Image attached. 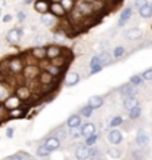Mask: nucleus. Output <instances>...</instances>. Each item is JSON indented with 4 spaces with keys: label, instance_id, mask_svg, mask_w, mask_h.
<instances>
[{
    "label": "nucleus",
    "instance_id": "nucleus-1",
    "mask_svg": "<svg viewBox=\"0 0 152 160\" xmlns=\"http://www.w3.org/2000/svg\"><path fill=\"white\" fill-rule=\"evenodd\" d=\"M7 68H9V71L13 73V74H19L24 70V64H22V61H21V58H11V59L7 61Z\"/></svg>",
    "mask_w": 152,
    "mask_h": 160
},
{
    "label": "nucleus",
    "instance_id": "nucleus-2",
    "mask_svg": "<svg viewBox=\"0 0 152 160\" xmlns=\"http://www.w3.org/2000/svg\"><path fill=\"white\" fill-rule=\"evenodd\" d=\"M21 99L17 97V95H12V97H7L5 99V104H3V107H5L7 111H11V110H15V108H19L21 107Z\"/></svg>",
    "mask_w": 152,
    "mask_h": 160
},
{
    "label": "nucleus",
    "instance_id": "nucleus-3",
    "mask_svg": "<svg viewBox=\"0 0 152 160\" xmlns=\"http://www.w3.org/2000/svg\"><path fill=\"white\" fill-rule=\"evenodd\" d=\"M21 36H22V30L19 28H12L7 36H6V40H7V43H11V45H18L19 43V40H21Z\"/></svg>",
    "mask_w": 152,
    "mask_h": 160
},
{
    "label": "nucleus",
    "instance_id": "nucleus-4",
    "mask_svg": "<svg viewBox=\"0 0 152 160\" xmlns=\"http://www.w3.org/2000/svg\"><path fill=\"white\" fill-rule=\"evenodd\" d=\"M62 55V49L59 45H49L46 48V58L47 59H53L56 57H61Z\"/></svg>",
    "mask_w": 152,
    "mask_h": 160
},
{
    "label": "nucleus",
    "instance_id": "nucleus-5",
    "mask_svg": "<svg viewBox=\"0 0 152 160\" xmlns=\"http://www.w3.org/2000/svg\"><path fill=\"white\" fill-rule=\"evenodd\" d=\"M21 101H28L30 98H31V95H33V92H31V89H30L28 86H19V88H17V93H15Z\"/></svg>",
    "mask_w": 152,
    "mask_h": 160
},
{
    "label": "nucleus",
    "instance_id": "nucleus-6",
    "mask_svg": "<svg viewBox=\"0 0 152 160\" xmlns=\"http://www.w3.org/2000/svg\"><path fill=\"white\" fill-rule=\"evenodd\" d=\"M77 9H78V12L83 15V17H90L92 13L95 12V9H93V6H92V3H86V2H80L78 5H77Z\"/></svg>",
    "mask_w": 152,
    "mask_h": 160
},
{
    "label": "nucleus",
    "instance_id": "nucleus-7",
    "mask_svg": "<svg viewBox=\"0 0 152 160\" xmlns=\"http://www.w3.org/2000/svg\"><path fill=\"white\" fill-rule=\"evenodd\" d=\"M49 12H50L53 17H56V18H61L64 17L67 12H65V9L62 8L61 3H52L50 6H49Z\"/></svg>",
    "mask_w": 152,
    "mask_h": 160
},
{
    "label": "nucleus",
    "instance_id": "nucleus-8",
    "mask_svg": "<svg viewBox=\"0 0 152 160\" xmlns=\"http://www.w3.org/2000/svg\"><path fill=\"white\" fill-rule=\"evenodd\" d=\"M78 82H80V74L77 73V71H69V73L67 74L65 85H67L68 88H73V86H75Z\"/></svg>",
    "mask_w": 152,
    "mask_h": 160
},
{
    "label": "nucleus",
    "instance_id": "nucleus-9",
    "mask_svg": "<svg viewBox=\"0 0 152 160\" xmlns=\"http://www.w3.org/2000/svg\"><path fill=\"white\" fill-rule=\"evenodd\" d=\"M31 57L37 61H41L46 58V48L45 46H36L31 49Z\"/></svg>",
    "mask_w": 152,
    "mask_h": 160
},
{
    "label": "nucleus",
    "instance_id": "nucleus-10",
    "mask_svg": "<svg viewBox=\"0 0 152 160\" xmlns=\"http://www.w3.org/2000/svg\"><path fill=\"white\" fill-rule=\"evenodd\" d=\"M108 141H109L111 144H114V145L120 144L121 141H123V135H121V132L117 131V129L109 131V133H108Z\"/></svg>",
    "mask_w": 152,
    "mask_h": 160
},
{
    "label": "nucleus",
    "instance_id": "nucleus-11",
    "mask_svg": "<svg viewBox=\"0 0 152 160\" xmlns=\"http://www.w3.org/2000/svg\"><path fill=\"white\" fill-rule=\"evenodd\" d=\"M22 73H24V76L27 77V79H30V80H33L34 77H39V68L36 67V65H28V67H24V70H22Z\"/></svg>",
    "mask_w": 152,
    "mask_h": 160
},
{
    "label": "nucleus",
    "instance_id": "nucleus-12",
    "mask_svg": "<svg viewBox=\"0 0 152 160\" xmlns=\"http://www.w3.org/2000/svg\"><path fill=\"white\" fill-rule=\"evenodd\" d=\"M53 76H50L49 73H46V71H43V73H40L39 74V83L40 86H50L52 83H53Z\"/></svg>",
    "mask_w": 152,
    "mask_h": 160
},
{
    "label": "nucleus",
    "instance_id": "nucleus-13",
    "mask_svg": "<svg viewBox=\"0 0 152 160\" xmlns=\"http://www.w3.org/2000/svg\"><path fill=\"white\" fill-rule=\"evenodd\" d=\"M131 13H133V9H131V8H126V9H123L121 15H120V19H118V27L126 25V22H127V21L130 19V17H131Z\"/></svg>",
    "mask_w": 152,
    "mask_h": 160
},
{
    "label": "nucleus",
    "instance_id": "nucleus-14",
    "mask_svg": "<svg viewBox=\"0 0 152 160\" xmlns=\"http://www.w3.org/2000/svg\"><path fill=\"white\" fill-rule=\"evenodd\" d=\"M136 93H137V91H136V86L131 85V83H129V85H124L123 89H121V95H123V98L136 97Z\"/></svg>",
    "mask_w": 152,
    "mask_h": 160
},
{
    "label": "nucleus",
    "instance_id": "nucleus-15",
    "mask_svg": "<svg viewBox=\"0 0 152 160\" xmlns=\"http://www.w3.org/2000/svg\"><path fill=\"white\" fill-rule=\"evenodd\" d=\"M45 145L50 150V151H55L56 148H59V145H61V139H59L58 137H50V138H47V139H46Z\"/></svg>",
    "mask_w": 152,
    "mask_h": 160
},
{
    "label": "nucleus",
    "instance_id": "nucleus-16",
    "mask_svg": "<svg viewBox=\"0 0 152 160\" xmlns=\"http://www.w3.org/2000/svg\"><path fill=\"white\" fill-rule=\"evenodd\" d=\"M49 6L50 5H49L46 0H37V2L34 3V9L43 15V13H47V12H49Z\"/></svg>",
    "mask_w": 152,
    "mask_h": 160
},
{
    "label": "nucleus",
    "instance_id": "nucleus-17",
    "mask_svg": "<svg viewBox=\"0 0 152 160\" xmlns=\"http://www.w3.org/2000/svg\"><path fill=\"white\" fill-rule=\"evenodd\" d=\"M75 156H77V159L78 160H86L90 157V147H78L77 151H75Z\"/></svg>",
    "mask_w": 152,
    "mask_h": 160
},
{
    "label": "nucleus",
    "instance_id": "nucleus-18",
    "mask_svg": "<svg viewBox=\"0 0 152 160\" xmlns=\"http://www.w3.org/2000/svg\"><path fill=\"white\" fill-rule=\"evenodd\" d=\"M102 104H103V98L99 97V95H92V97L89 98V105H90L93 110L101 108Z\"/></svg>",
    "mask_w": 152,
    "mask_h": 160
},
{
    "label": "nucleus",
    "instance_id": "nucleus-19",
    "mask_svg": "<svg viewBox=\"0 0 152 160\" xmlns=\"http://www.w3.org/2000/svg\"><path fill=\"white\" fill-rule=\"evenodd\" d=\"M142 37V31L139 28H130L126 31V39L127 40H139Z\"/></svg>",
    "mask_w": 152,
    "mask_h": 160
},
{
    "label": "nucleus",
    "instance_id": "nucleus-20",
    "mask_svg": "<svg viewBox=\"0 0 152 160\" xmlns=\"http://www.w3.org/2000/svg\"><path fill=\"white\" fill-rule=\"evenodd\" d=\"M95 131H96V128H95L93 123H84V125L81 126V135L86 137V138L90 137V135H93Z\"/></svg>",
    "mask_w": 152,
    "mask_h": 160
},
{
    "label": "nucleus",
    "instance_id": "nucleus-21",
    "mask_svg": "<svg viewBox=\"0 0 152 160\" xmlns=\"http://www.w3.org/2000/svg\"><path fill=\"white\" fill-rule=\"evenodd\" d=\"M123 105L124 108H133V107H136V105H139V101L136 99V97H127V98H123Z\"/></svg>",
    "mask_w": 152,
    "mask_h": 160
},
{
    "label": "nucleus",
    "instance_id": "nucleus-22",
    "mask_svg": "<svg viewBox=\"0 0 152 160\" xmlns=\"http://www.w3.org/2000/svg\"><path fill=\"white\" fill-rule=\"evenodd\" d=\"M45 71H46V73H49L50 76H53V77H58V76H61L62 68L56 67V65H52V64H49V65H46V67H45Z\"/></svg>",
    "mask_w": 152,
    "mask_h": 160
},
{
    "label": "nucleus",
    "instance_id": "nucleus-23",
    "mask_svg": "<svg viewBox=\"0 0 152 160\" xmlns=\"http://www.w3.org/2000/svg\"><path fill=\"white\" fill-rule=\"evenodd\" d=\"M67 126L68 128H74V126H81V117L77 114L69 116L67 120Z\"/></svg>",
    "mask_w": 152,
    "mask_h": 160
},
{
    "label": "nucleus",
    "instance_id": "nucleus-24",
    "mask_svg": "<svg viewBox=\"0 0 152 160\" xmlns=\"http://www.w3.org/2000/svg\"><path fill=\"white\" fill-rule=\"evenodd\" d=\"M142 114V108H140V105H136V107H133V108H130L129 110V117L131 120H136V119H139V116Z\"/></svg>",
    "mask_w": 152,
    "mask_h": 160
},
{
    "label": "nucleus",
    "instance_id": "nucleus-25",
    "mask_svg": "<svg viewBox=\"0 0 152 160\" xmlns=\"http://www.w3.org/2000/svg\"><path fill=\"white\" fill-rule=\"evenodd\" d=\"M50 64L52 65H56V67H59V68H62V67L67 64V58L64 57V55L56 57V58H53V59H50Z\"/></svg>",
    "mask_w": 152,
    "mask_h": 160
},
{
    "label": "nucleus",
    "instance_id": "nucleus-26",
    "mask_svg": "<svg viewBox=\"0 0 152 160\" xmlns=\"http://www.w3.org/2000/svg\"><path fill=\"white\" fill-rule=\"evenodd\" d=\"M41 22L47 25V27H52L55 24V17L53 15H49V13H43L41 15Z\"/></svg>",
    "mask_w": 152,
    "mask_h": 160
},
{
    "label": "nucleus",
    "instance_id": "nucleus-27",
    "mask_svg": "<svg viewBox=\"0 0 152 160\" xmlns=\"http://www.w3.org/2000/svg\"><path fill=\"white\" fill-rule=\"evenodd\" d=\"M61 5L65 12H71L75 8V0H61Z\"/></svg>",
    "mask_w": 152,
    "mask_h": 160
},
{
    "label": "nucleus",
    "instance_id": "nucleus-28",
    "mask_svg": "<svg viewBox=\"0 0 152 160\" xmlns=\"http://www.w3.org/2000/svg\"><path fill=\"white\" fill-rule=\"evenodd\" d=\"M139 15L142 18H151L152 17V12H151V6L149 5H145L143 8L139 9Z\"/></svg>",
    "mask_w": 152,
    "mask_h": 160
},
{
    "label": "nucleus",
    "instance_id": "nucleus-29",
    "mask_svg": "<svg viewBox=\"0 0 152 160\" xmlns=\"http://www.w3.org/2000/svg\"><path fill=\"white\" fill-rule=\"evenodd\" d=\"M92 113H93V108H92L89 104H86V105H83V107L80 108V114L83 116V117H90Z\"/></svg>",
    "mask_w": 152,
    "mask_h": 160
},
{
    "label": "nucleus",
    "instance_id": "nucleus-30",
    "mask_svg": "<svg viewBox=\"0 0 152 160\" xmlns=\"http://www.w3.org/2000/svg\"><path fill=\"white\" fill-rule=\"evenodd\" d=\"M130 83L135 86H140L142 83H143V77H142V74H135L130 77Z\"/></svg>",
    "mask_w": 152,
    "mask_h": 160
},
{
    "label": "nucleus",
    "instance_id": "nucleus-31",
    "mask_svg": "<svg viewBox=\"0 0 152 160\" xmlns=\"http://www.w3.org/2000/svg\"><path fill=\"white\" fill-rule=\"evenodd\" d=\"M148 141H149V139H148V135H145V133H139L137 138H136V142H137V145H140V147L146 145Z\"/></svg>",
    "mask_w": 152,
    "mask_h": 160
},
{
    "label": "nucleus",
    "instance_id": "nucleus-32",
    "mask_svg": "<svg viewBox=\"0 0 152 160\" xmlns=\"http://www.w3.org/2000/svg\"><path fill=\"white\" fill-rule=\"evenodd\" d=\"M37 154H39L40 157H46V156L50 154V150L47 148L46 145H40L39 148H37Z\"/></svg>",
    "mask_w": 152,
    "mask_h": 160
},
{
    "label": "nucleus",
    "instance_id": "nucleus-33",
    "mask_svg": "<svg viewBox=\"0 0 152 160\" xmlns=\"http://www.w3.org/2000/svg\"><path fill=\"white\" fill-rule=\"evenodd\" d=\"M99 59H101V64H102V65H108V64L111 62V55H109L108 52H103L101 57H99Z\"/></svg>",
    "mask_w": 152,
    "mask_h": 160
},
{
    "label": "nucleus",
    "instance_id": "nucleus-34",
    "mask_svg": "<svg viewBox=\"0 0 152 160\" xmlns=\"http://www.w3.org/2000/svg\"><path fill=\"white\" fill-rule=\"evenodd\" d=\"M121 123H123V119H121L120 116H115V117H112L111 122H109V128H114V129H115V128L120 126Z\"/></svg>",
    "mask_w": 152,
    "mask_h": 160
},
{
    "label": "nucleus",
    "instance_id": "nucleus-35",
    "mask_svg": "<svg viewBox=\"0 0 152 160\" xmlns=\"http://www.w3.org/2000/svg\"><path fill=\"white\" fill-rule=\"evenodd\" d=\"M69 135L73 138H77L81 135V126H74V128H69Z\"/></svg>",
    "mask_w": 152,
    "mask_h": 160
},
{
    "label": "nucleus",
    "instance_id": "nucleus-36",
    "mask_svg": "<svg viewBox=\"0 0 152 160\" xmlns=\"http://www.w3.org/2000/svg\"><path fill=\"white\" fill-rule=\"evenodd\" d=\"M108 156L112 157V159H120L121 157V151L118 148H109L108 150Z\"/></svg>",
    "mask_w": 152,
    "mask_h": 160
},
{
    "label": "nucleus",
    "instance_id": "nucleus-37",
    "mask_svg": "<svg viewBox=\"0 0 152 160\" xmlns=\"http://www.w3.org/2000/svg\"><path fill=\"white\" fill-rule=\"evenodd\" d=\"M124 52H126V49H124L123 46H117V48L114 49V52H112V57H114V58H120V57H123V55H124Z\"/></svg>",
    "mask_w": 152,
    "mask_h": 160
},
{
    "label": "nucleus",
    "instance_id": "nucleus-38",
    "mask_svg": "<svg viewBox=\"0 0 152 160\" xmlns=\"http://www.w3.org/2000/svg\"><path fill=\"white\" fill-rule=\"evenodd\" d=\"M96 141H97V135L93 133V135L86 138V145H87V147H92V145H95L96 144Z\"/></svg>",
    "mask_w": 152,
    "mask_h": 160
},
{
    "label": "nucleus",
    "instance_id": "nucleus-39",
    "mask_svg": "<svg viewBox=\"0 0 152 160\" xmlns=\"http://www.w3.org/2000/svg\"><path fill=\"white\" fill-rule=\"evenodd\" d=\"M22 114H24V111L21 108H15V110H11V111H9V116H11V117H21Z\"/></svg>",
    "mask_w": 152,
    "mask_h": 160
},
{
    "label": "nucleus",
    "instance_id": "nucleus-40",
    "mask_svg": "<svg viewBox=\"0 0 152 160\" xmlns=\"http://www.w3.org/2000/svg\"><path fill=\"white\" fill-rule=\"evenodd\" d=\"M142 77H143V80H148V82H151V80H152V68H148L146 71H143Z\"/></svg>",
    "mask_w": 152,
    "mask_h": 160
},
{
    "label": "nucleus",
    "instance_id": "nucleus-41",
    "mask_svg": "<svg viewBox=\"0 0 152 160\" xmlns=\"http://www.w3.org/2000/svg\"><path fill=\"white\" fill-rule=\"evenodd\" d=\"M102 68H103V65H102V64H96V65L90 67V73H92V74H96V73L102 71Z\"/></svg>",
    "mask_w": 152,
    "mask_h": 160
},
{
    "label": "nucleus",
    "instance_id": "nucleus-42",
    "mask_svg": "<svg viewBox=\"0 0 152 160\" xmlns=\"http://www.w3.org/2000/svg\"><path fill=\"white\" fill-rule=\"evenodd\" d=\"M145 5H148V3H146V0H136V2H135V6L137 8V9H140V8H143Z\"/></svg>",
    "mask_w": 152,
    "mask_h": 160
},
{
    "label": "nucleus",
    "instance_id": "nucleus-43",
    "mask_svg": "<svg viewBox=\"0 0 152 160\" xmlns=\"http://www.w3.org/2000/svg\"><path fill=\"white\" fill-rule=\"evenodd\" d=\"M64 39H65V36L62 34V31H59V33L55 34V42H62Z\"/></svg>",
    "mask_w": 152,
    "mask_h": 160
},
{
    "label": "nucleus",
    "instance_id": "nucleus-44",
    "mask_svg": "<svg viewBox=\"0 0 152 160\" xmlns=\"http://www.w3.org/2000/svg\"><path fill=\"white\" fill-rule=\"evenodd\" d=\"M96 64H101V59H99V57H93L90 61V67H93V65H96Z\"/></svg>",
    "mask_w": 152,
    "mask_h": 160
},
{
    "label": "nucleus",
    "instance_id": "nucleus-45",
    "mask_svg": "<svg viewBox=\"0 0 152 160\" xmlns=\"http://www.w3.org/2000/svg\"><path fill=\"white\" fill-rule=\"evenodd\" d=\"M7 160H22V156L21 154H12L7 157Z\"/></svg>",
    "mask_w": 152,
    "mask_h": 160
},
{
    "label": "nucleus",
    "instance_id": "nucleus-46",
    "mask_svg": "<svg viewBox=\"0 0 152 160\" xmlns=\"http://www.w3.org/2000/svg\"><path fill=\"white\" fill-rule=\"evenodd\" d=\"M6 137L7 138L13 137V128H7V129H6Z\"/></svg>",
    "mask_w": 152,
    "mask_h": 160
},
{
    "label": "nucleus",
    "instance_id": "nucleus-47",
    "mask_svg": "<svg viewBox=\"0 0 152 160\" xmlns=\"http://www.w3.org/2000/svg\"><path fill=\"white\" fill-rule=\"evenodd\" d=\"M12 21V15H5L3 17V22H11Z\"/></svg>",
    "mask_w": 152,
    "mask_h": 160
},
{
    "label": "nucleus",
    "instance_id": "nucleus-48",
    "mask_svg": "<svg viewBox=\"0 0 152 160\" xmlns=\"http://www.w3.org/2000/svg\"><path fill=\"white\" fill-rule=\"evenodd\" d=\"M18 19H19V21H24V19H25V13H24V12H18Z\"/></svg>",
    "mask_w": 152,
    "mask_h": 160
},
{
    "label": "nucleus",
    "instance_id": "nucleus-49",
    "mask_svg": "<svg viewBox=\"0 0 152 160\" xmlns=\"http://www.w3.org/2000/svg\"><path fill=\"white\" fill-rule=\"evenodd\" d=\"M5 111H6V108L3 107V105H0V117H2V116H5Z\"/></svg>",
    "mask_w": 152,
    "mask_h": 160
},
{
    "label": "nucleus",
    "instance_id": "nucleus-50",
    "mask_svg": "<svg viewBox=\"0 0 152 160\" xmlns=\"http://www.w3.org/2000/svg\"><path fill=\"white\" fill-rule=\"evenodd\" d=\"M89 159H90V160H102V159H101V156H97V154H96V156H90Z\"/></svg>",
    "mask_w": 152,
    "mask_h": 160
},
{
    "label": "nucleus",
    "instance_id": "nucleus-51",
    "mask_svg": "<svg viewBox=\"0 0 152 160\" xmlns=\"http://www.w3.org/2000/svg\"><path fill=\"white\" fill-rule=\"evenodd\" d=\"M34 0H24V3H25V5H30V3H33Z\"/></svg>",
    "mask_w": 152,
    "mask_h": 160
},
{
    "label": "nucleus",
    "instance_id": "nucleus-52",
    "mask_svg": "<svg viewBox=\"0 0 152 160\" xmlns=\"http://www.w3.org/2000/svg\"><path fill=\"white\" fill-rule=\"evenodd\" d=\"M83 2H86V3H93V2H96V0H83Z\"/></svg>",
    "mask_w": 152,
    "mask_h": 160
},
{
    "label": "nucleus",
    "instance_id": "nucleus-53",
    "mask_svg": "<svg viewBox=\"0 0 152 160\" xmlns=\"http://www.w3.org/2000/svg\"><path fill=\"white\" fill-rule=\"evenodd\" d=\"M52 3H61V0H52Z\"/></svg>",
    "mask_w": 152,
    "mask_h": 160
},
{
    "label": "nucleus",
    "instance_id": "nucleus-54",
    "mask_svg": "<svg viewBox=\"0 0 152 160\" xmlns=\"http://www.w3.org/2000/svg\"><path fill=\"white\" fill-rule=\"evenodd\" d=\"M149 6H151V12H152V3H151V5H149Z\"/></svg>",
    "mask_w": 152,
    "mask_h": 160
},
{
    "label": "nucleus",
    "instance_id": "nucleus-55",
    "mask_svg": "<svg viewBox=\"0 0 152 160\" xmlns=\"http://www.w3.org/2000/svg\"><path fill=\"white\" fill-rule=\"evenodd\" d=\"M0 13H2V9H0Z\"/></svg>",
    "mask_w": 152,
    "mask_h": 160
}]
</instances>
